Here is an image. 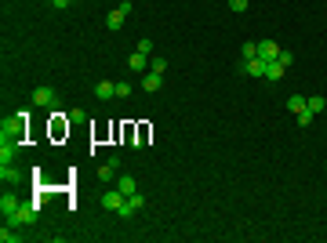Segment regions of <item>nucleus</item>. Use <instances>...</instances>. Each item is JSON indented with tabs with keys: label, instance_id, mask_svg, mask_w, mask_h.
I'll list each match as a JSON object with an SVG mask.
<instances>
[{
	"label": "nucleus",
	"instance_id": "nucleus-1",
	"mask_svg": "<svg viewBox=\"0 0 327 243\" xmlns=\"http://www.w3.org/2000/svg\"><path fill=\"white\" fill-rule=\"evenodd\" d=\"M26 116H29V113H15L11 120H4V124H0V142H22V134H26Z\"/></svg>",
	"mask_w": 327,
	"mask_h": 243
},
{
	"label": "nucleus",
	"instance_id": "nucleus-2",
	"mask_svg": "<svg viewBox=\"0 0 327 243\" xmlns=\"http://www.w3.org/2000/svg\"><path fill=\"white\" fill-rule=\"evenodd\" d=\"M37 210H40V203H22L11 218H4V225H11V229H19V225H33L37 221Z\"/></svg>",
	"mask_w": 327,
	"mask_h": 243
},
{
	"label": "nucleus",
	"instance_id": "nucleus-3",
	"mask_svg": "<svg viewBox=\"0 0 327 243\" xmlns=\"http://www.w3.org/2000/svg\"><path fill=\"white\" fill-rule=\"evenodd\" d=\"M240 77H266V58H244Z\"/></svg>",
	"mask_w": 327,
	"mask_h": 243
},
{
	"label": "nucleus",
	"instance_id": "nucleus-4",
	"mask_svg": "<svg viewBox=\"0 0 327 243\" xmlns=\"http://www.w3.org/2000/svg\"><path fill=\"white\" fill-rule=\"evenodd\" d=\"M124 200H128V196H124V192H120V189L113 185V189H109V192L102 196V200H98V203H102L105 210H113V214H117V210H120V203H124Z\"/></svg>",
	"mask_w": 327,
	"mask_h": 243
},
{
	"label": "nucleus",
	"instance_id": "nucleus-5",
	"mask_svg": "<svg viewBox=\"0 0 327 243\" xmlns=\"http://www.w3.org/2000/svg\"><path fill=\"white\" fill-rule=\"evenodd\" d=\"M117 167H120V156H109V160H105V163L98 167V178L105 181V185H109V181H117V178H120V174H117Z\"/></svg>",
	"mask_w": 327,
	"mask_h": 243
},
{
	"label": "nucleus",
	"instance_id": "nucleus-6",
	"mask_svg": "<svg viewBox=\"0 0 327 243\" xmlns=\"http://www.w3.org/2000/svg\"><path fill=\"white\" fill-rule=\"evenodd\" d=\"M55 87H37L33 91V105H40V109H48V105H55Z\"/></svg>",
	"mask_w": 327,
	"mask_h": 243
},
{
	"label": "nucleus",
	"instance_id": "nucleus-7",
	"mask_svg": "<svg viewBox=\"0 0 327 243\" xmlns=\"http://www.w3.org/2000/svg\"><path fill=\"white\" fill-rule=\"evenodd\" d=\"M19 207H22V200H19L15 192H4V196H0V214H4V218H11Z\"/></svg>",
	"mask_w": 327,
	"mask_h": 243
},
{
	"label": "nucleus",
	"instance_id": "nucleus-8",
	"mask_svg": "<svg viewBox=\"0 0 327 243\" xmlns=\"http://www.w3.org/2000/svg\"><path fill=\"white\" fill-rule=\"evenodd\" d=\"M95 98H102V102L117 98V84H113V80H98V84H95Z\"/></svg>",
	"mask_w": 327,
	"mask_h": 243
},
{
	"label": "nucleus",
	"instance_id": "nucleus-9",
	"mask_svg": "<svg viewBox=\"0 0 327 243\" xmlns=\"http://www.w3.org/2000/svg\"><path fill=\"white\" fill-rule=\"evenodd\" d=\"M22 142H0V163H11L15 156H19Z\"/></svg>",
	"mask_w": 327,
	"mask_h": 243
},
{
	"label": "nucleus",
	"instance_id": "nucleus-10",
	"mask_svg": "<svg viewBox=\"0 0 327 243\" xmlns=\"http://www.w3.org/2000/svg\"><path fill=\"white\" fill-rule=\"evenodd\" d=\"M276 55H280V44H273V40H258V58H266V62H273Z\"/></svg>",
	"mask_w": 327,
	"mask_h": 243
},
{
	"label": "nucleus",
	"instance_id": "nucleus-11",
	"mask_svg": "<svg viewBox=\"0 0 327 243\" xmlns=\"http://www.w3.org/2000/svg\"><path fill=\"white\" fill-rule=\"evenodd\" d=\"M0 178H4V185H15V181L22 178V171L15 163H0Z\"/></svg>",
	"mask_w": 327,
	"mask_h": 243
},
{
	"label": "nucleus",
	"instance_id": "nucleus-12",
	"mask_svg": "<svg viewBox=\"0 0 327 243\" xmlns=\"http://www.w3.org/2000/svg\"><path fill=\"white\" fill-rule=\"evenodd\" d=\"M117 189H120L124 196H135V192H138V181H135L131 174H120V178H117Z\"/></svg>",
	"mask_w": 327,
	"mask_h": 243
},
{
	"label": "nucleus",
	"instance_id": "nucleus-13",
	"mask_svg": "<svg viewBox=\"0 0 327 243\" xmlns=\"http://www.w3.org/2000/svg\"><path fill=\"white\" fill-rule=\"evenodd\" d=\"M128 66H131L135 73H146V66H149V55H142V51H135V55L128 58Z\"/></svg>",
	"mask_w": 327,
	"mask_h": 243
},
{
	"label": "nucleus",
	"instance_id": "nucleus-14",
	"mask_svg": "<svg viewBox=\"0 0 327 243\" xmlns=\"http://www.w3.org/2000/svg\"><path fill=\"white\" fill-rule=\"evenodd\" d=\"M287 109H291V113L309 109V98H305V95H291V98H287Z\"/></svg>",
	"mask_w": 327,
	"mask_h": 243
},
{
	"label": "nucleus",
	"instance_id": "nucleus-15",
	"mask_svg": "<svg viewBox=\"0 0 327 243\" xmlns=\"http://www.w3.org/2000/svg\"><path fill=\"white\" fill-rule=\"evenodd\" d=\"M142 87L149 91V95H153V91H160V73H153V69H149L146 77H142Z\"/></svg>",
	"mask_w": 327,
	"mask_h": 243
},
{
	"label": "nucleus",
	"instance_id": "nucleus-16",
	"mask_svg": "<svg viewBox=\"0 0 327 243\" xmlns=\"http://www.w3.org/2000/svg\"><path fill=\"white\" fill-rule=\"evenodd\" d=\"M124 19H128V15H124L120 8H117V11H109V19H105V29H120V26H124Z\"/></svg>",
	"mask_w": 327,
	"mask_h": 243
},
{
	"label": "nucleus",
	"instance_id": "nucleus-17",
	"mask_svg": "<svg viewBox=\"0 0 327 243\" xmlns=\"http://www.w3.org/2000/svg\"><path fill=\"white\" fill-rule=\"evenodd\" d=\"M280 77H284V66H280L276 58H273V62H266V80H280Z\"/></svg>",
	"mask_w": 327,
	"mask_h": 243
},
{
	"label": "nucleus",
	"instance_id": "nucleus-18",
	"mask_svg": "<svg viewBox=\"0 0 327 243\" xmlns=\"http://www.w3.org/2000/svg\"><path fill=\"white\" fill-rule=\"evenodd\" d=\"M117 214H120V218H124V221H131V218H135V214H138V207H135V203H131V200H124V203H120V210H117Z\"/></svg>",
	"mask_w": 327,
	"mask_h": 243
},
{
	"label": "nucleus",
	"instance_id": "nucleus-19",
	"mask_svg": "<svg viewBox=\"0 0 327 243\" xmlns=\"http://www.w3.org/2000/svg\"><path fill=\"white\" fill-rule=\"evenodd\" d=\"M22 236L19 232H11V225H4V229H0V243H19Z\"/></svg>",
	"mask_w": 327,
	"mask_h": 243
},
{
	"label": "nucleus",
	"instance_id": "nucleus-20",
	"mask_svg": "<svg viewBox=\"0 0 327 243\" xmlns=\"http://www.w3.org/2000/svg\"><path fill=\"white\" fill-rule=\"evenodd\" d=\"M240 55H244V58H258V44H255V40H247L244 48H240Z\"/></svg>",
	"mask_w": 327,
	"mask_h": 243
},
{
	"label": "nucleus",
	"instance_id": "nucleus-21",
	"mask_svg": "<svg viewBox=\"0 0 327 243\" xmlns=\"http://www.w3.org/2000/svg\"><path fill=\"white\" fill-rule=\"evenodd\" d=\"M294 116H298V127H309V124H313V109H302V113H294Z\"/></svg>",
	"mask_w": 327,
	"mask_h": 243
},
{
	"label": "nucleus",
	"instance_id": "nucleus-22",
	"mask_svg": "<svg viewBox=\"0 0 327 243\" xmlns=\"http://www.w3.org/2000/svg\"><path fill=\"white\" fill-rule=\"evenodd\" d=\"M309 109H313V113H323V109H327V98L313 95V98H309Z\"/></svg>",
	"mask_w": 327,
	"mask_h": 243
},
{
	"label": "nucleus",
	"instance_id": "nucleus-23",
	"mask_svg": "<svg viewBox=\"0 0 327 243\" xmlns=\"http://www.w3.org/2000/svg\"><path fill=\"white\" fill-rule=\"evenodd\" d=\"M276 62H280V66H284V69H287V66L294 62V55H291V51H284V48H280V55H276Z\"/></svg>",
	"mask_w": 327,
	"mask_h": 243
},
{
	"label": "nucleus",
	"instance_id": "nucleus-24",
	"mask_svg": "<svg viewBox=\"0 0 327 243\" xmlns=\"http://www.w3.org/2000/svg\"><path fill=\"white\" fill-rule=\"evenodd\" d=\"M247 4H251V0H229V8L237 11V15H244V11H247Z\"/></svg>",
	"mask_w": 327,
	"mask_h": 243
},
{
	"label": "nucleus",
	"instance_id": "nucleus-25",
	"mask_svg": "<svg viewBox=\"0 0 327 243\" xmlns=\"http://www.w3.org/2000/svg\"><path fill=\"white\" fill-rule=\"evenodd\" d=\"M128 95H131V84L120 80V84H117V98H128Z\"/></svg>",
	"mask_w": 327,
	"mask_h": 243
},
{
	"label": "nucleus",
	"instance_id": "nucleus-26",
	"mask_svg": "<svg viewBox=\"0 0 327 243\" xmlns=\"http://www.w3.org/2000/svg\"><path fill=\"white\" fill-rule=\"evenodd\" d=\"M164 69H167V58H153V73H160V77H164Z\"/></svg>",
	"mask_w": 327,
	"mask_h": 243
},
{
	"label": "nucleus",
	"instance_id": "nucleus-27",
	"mask_svg": "<svg viewBox=\"0 0 327 243\" xmlns=\"http://www.w3.org/2000/svg\"><path fill=\"white\" fill-rule=\"evenodd\" d=\"M138 51L149 55V51H153V40H149V37H142V40H138Z\"/></svg>",
	"mask_w": 327,
	"mask_h": 243
},
{
	"label": "nucleus",
	"instance_id": "nucleus-28",
	"mask_svg": "<svg viewBox=\"0 0 327 243\" xmlns=\"http://www.w3.org/2000/svg\"><path fill=\"white\" fill-rule=\"evenodd\" d=\"M128 200H131V203H135L138 210H142V207H146V196H142V192H135V196H128Z\"/></svg>",
	"mask_w": 327,
	"mask_h": 243
},
{
	"label": "nucleus",
	"instance_id": "nucleus-29",
	"mask_svg": "<svg viewBox=\"0 0 327 243\" xmlns=\"http://www.w3.org/2000/svg\"><path fill=\"white\" fill-rule=\"evenodd\" d=\"M51 4H55V8L62 11V8H69V4H76V0H51Z\"/></svg>",
	"mask_w": 327,
	"mask_h": 243
}]
</instances>
